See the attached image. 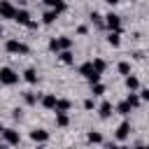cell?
<instances>
[{
	"mask_svg": "<svg viewBox=\"0 0 149 149\" xmlns=\"http://www.w3.org/2000/svg\"><path fill=\"white\" fill-rule=\"evenodd\" d=\"M65 149H72V147H65Z\"/></svg>",
	"mask_w": 149,
	"mask_h": 149,
	"instance_id": "74e56055",
	"label": "cell"
},
{
	"mask_svg": "<svg viewBox=\"0 0 149 149\" xmlns=\"http://www.w3.org/2000/svg\"><path fill=\"white\" fill-rule=\"evenodd\" d=\"M126 88H128L130 93H135V91L140 88V79H137L135 74H128V77H126Z\"/></svg>",
	"mask_w": 149,
	"mask_h": 149,
	"instance_id": "7c38bea8",
	"label": "cell"
},
{
	"mask_svg": "<svg viewBox=\"0 0 149 149\" xmlns=\"http://www.w3.org/2000/svg\"><path fill=\"white\" fill-rule=\"evenodd\" d=\"M14 21H16V23H21V26H26V28H28V26H30V21H33V19H30V14H28V9H23V7H21V9H16V16H14Z\"/></svg>",
	"mask_w": 149,
	"mask_h": 149,
	"instance_id": "52a82bcc",
	"label": "cell"
},
{
	"mask_svg": "<svg viewBox=\"0 0 149 149\" xmlns=\"http://www.w3.org/2000/svg\"><path fill=\"white\" fill-rule=\"evenodd\" d=\"M14 16H16V7H14L12 2L2 0V2H0V19H12V21H14Z\"/></svg>",
	"mask_w": 149,
	"mask_h": 149,
	"instance_id": "5b68a950",
	"label": "cell"
},
{
	"mask_svg": "<svg viewBox=\"0 0 149 149\" xmlns=\"http://www.w3.org/2000/svg\"><path fill=\"white\" fill-rule=\"evenodd\" d=\"M77 33H79V35H86V33H88V26H84V23L77 26Z\"/></svg>",
	"mask_w": 149,
	"mask_h": 149,
	"instance_id": "4dcf8cb0",
	"label": "cell"
},
{
	"mask_svg": "<svg viewBox=\"0 0 149 149\" xmlns=\"http://www.w3.org/2000/svg\"><path fill=\"white\" fill-rule=\"evenodd\" d=\"M86 140H88L91 144H100V142H102V135H100L98 130H91V133L86 135Z\"/></svg>",
	"mask_w": 149,
	"mask_h": 149,
	"instance_id": "603a6c76",
	"label": "cell"
},
{
	"mask_svg": "<svg viewBox=\"0 0 149 149\" xmlns=\"http://www.w3.org/2000/svg\"><path fill=\"white\" fill-rule=\"evenodd\" d=\"M93 107H95L93 98H86V100H84V109H93Z\"/></svg>",
	"mask_w": 149,
	"mask_h": 149,
	"instance_id": "f546056e",
	"label": "cell"
},
{
	"mask_svg": "<svg viewBox=\"0 0 149 149\" xmlns=\"http://www.w3.org/2000/svg\"><path fill=\"white\" fill-rule=\"evenodd\" d=\"M135 149H149V147H144V144H137V147H135Z\"/></svg>",
	"mask_w": 149,
	"mask_h": 149,
	"instance_id": "836d02e7",
	"label": "cell"
},
{
	"mask_svg": "<svg viewBox=\"0 0 149 149\" xmlns=\"http://www.w3.org/2000/svg\"><path fill=\"white\" fill-rule=\"evenodd\" d=\"M0 35H2V26H0Z\"/></svg>",
	"mask_w": 149,
	"mask_h": 149,
	"instance_id": "8d00e7d4",
	"label": "cell"
},
{
	"mask_svg": "<svg viewBox=\"0 0 149 149\" xmlns=\"http://www.w3.org/2000/svg\"><path fill=\"white\" fill-rule=\"evenodd\" d=\"M2 140H5V144H19V142H21V135H19V130H14V128H5Z\"/></svg>",
	"mask_w": 149,
	"mask_h": 149,
	"instance_id": "8992f818",
	"label": "cell"
},
{
	"mask_svg": "<svg viewBox=\"0 0 149 149\" xmlns=\"http://www.w3.org/2000/svg\"><path fill=\"white\" fill-rule=\"evenodd\" d=\"M105 28H109V33H119V28H121V16L114 14V12L105 14Z\"/></svg>",
	"mask_w": 149,
	"mask_h": 149,
	"instance_id": "3957f363",
	"label": "cell"
},
{
	"mask_svg": "<svg viewBox=\"0 0 149 149\" xmlns=\"http://www.w3.org/2000/svg\"><path fill=\"white\" fill-rule=\"evenodd\" d=\"M70 107H72V102H70L68 98H58V102H56V114H68Z\"/></svg>",
	"mask_w": 149,
	"mask_h": 149,
	"instance_id": "8fae6325",
	"label": "cell"
},
{
	"mask_svg": "<svg viewBox=\"0 0 149 149\" xmlns=\"http://www.w3.org/2000/svg\"><path fill=\"white\" fill-rule=\"evenodd\" d=\"M58 40V47H61V51H70L72 49V37H68V35H61V37H56Z\"/></svg>",
	"mask_w": 149,
	"mask_h": 149,
	"instance_id": "9a60e30c",
	"label": "cell"
},
{
	"mask_svg": "<svg viewBox=\"0 0 149 149\" xmlns=\"http://www.w3.org/2000/svg\"><path fill=\"white\" fill-rule=\"evenodd\" d=\"M140 98H142V100H149V88H142V91H140Z\"/></svg>",
	"mask_w": 149,
	"mask_h": 149,
	"instance_id": "1f68e13d",
	"label": "cell"
},
{
	"mask_svg": "<svg viewBox=\"0 0 149 149\" xmlns=\"http://www.w3.org/2000/svg\"><path fill=\"white\" fill-rule=\"evenodd\" d=\"M44 5H47L49 9H54L56 14H58V12H63V9H68V5H65V2H61V0H47Z\"/></svg>",
	"mask_w": 149,
	"mask_h": 149,
	"instance_id": "5bb4252c",
	"label": "cell"
},
{
	"mask_svg": "<svg viewBox=\"0 0 149 149\" xmlns=\"http://www.w3.org/2000/svg\"><path fill=\"white\" fill-rule=\"evenodd\" d=\"M49 49H51V51H56V54H61V47H58V40H56V37L49 42Z\"/></svg>",
	"mask_w": 149,
	"mask_h": 149,
	"instance_id": "f1b7e54d",
	"label": "cell"
},
{
	"mask_svg": "<svg viewBox=\"0 0 149 149\" xmlns=\"http://www.w3.org/2000/svg\"><path fill=\"white\" fill-rule=\"evenodd\" d=\"M91 63H93V70H95L98 74H102V72L107 70V61H105V58H93Z\"/></svg>",
	"mask_w": 149,
	"mask_h": 149,
	"instance_id": "2e32d148",
	"label": "cell"
},
{
	"mask_svg": "<svg viewBox=\"0 0 149 149\" xmlns=\"http://www.w3.org/2000/svg\"><path fill=\"white\" fill-rule=\"evenodd\" d=\"M107 42H109L112 47H119V44H121V35H119V33H109V35H107Z\"/></svg>",
	"mask_w": 149,
	"mask_h": 149,
	"instance_id": "484cf974",
	"label": "cell"
},
{
	"mask_svg": "<svg viewBox=\"0 0 149 149\" xmlns=\"http://www.w3.org/2000/svg\"><path fill=\"white\" fill-rule=\"evenodd\" d=\"M116 68H119V72H121V74H126V77L130 74V63H126V61H121V63H119Z\"/></svg>",
	"mask_w": 149,
	"mask_h": 149,
	"instance_id": "4316f807",
	"label": "cell"
},
{
	"mask_svg": "<svg viewBox=\"0 0 149 149\" xmlns=\"http://www.w3.org/2000/svg\"><path fill=\"white\" fill-rule=\"evenodd\" d=\"M37 98H40V95L33 93V91H26V93H23V102H26V105H37Z\"/></svg>",
	"mask_w": 149,
	"mask_h": 149,
	"instance_id": "ffe728a7",
	"label": "cell"
},
{
	"mask_svg": "<svg viewBox=\"0 0 149 149\" xmlns=\"http://www.w3.org/2000/svg\"><path fill=\"white\" fill-rule=\"evenodd\" d=\"M2 133H5V128H2V123H0V135H2Z\"/></svg>",
	"mask_w": 149,
	"mask_h": 149,
	"instance_id": "e575fe53",
	"label": "cell"
},
{
	"mask_svg": "<svg viewBox=\"0 0 149 149\" xmlns=\"http://www.w3.org/2000/svg\"><path fill=\"white\" fill-rule=\"evenodd\" d=\"M130 109H133V107H130L126 100H121V102L116 105V112H119V114H123V116H126V114H130Z\"/></svg>",
	"mask_w": 149,
	"mask_h": 149,
	"instance_id": "d4e9b609",
	"label": "cell"
},
{
	"mask_svg": "<svg viewBox=\"0 0 149 149\" xmlns=\"http://www.w3.org/2000/svg\"><path fill=\"white\" fill-rule=\"evenodd\" d=\"M5 49H7L9 54H28V51H30L28 44H23V42H19V40H7V42H5Z\"/></svg>",
	"mask_w": 149,
	"mask_h": 149,
	"instance_id": "277c9868",
	"label": "cell"
},
{
	"mask_svg": "<svg viewBox=\"0 0 149 149\" xmlns=\"http://www.w3.org/2000/svg\"><path fill=\"white\" fill-rule=\"evenodd\" d=\"M114 135H116V140H126V137L130 135V123H128V121H121Z\"/></svg>",
	"mask_w": 149,
	"mask_h": 149,
	"instance_id": "30bf717a",
	"label": "cell"
},
{
	"mask_svg": "<svg viewBox=\"0 0 149 149\" xmlns=\"http://www.w3.org/2000/svg\"><path fill=\"white\" fill-rule=\"evenodd\" d=\"M40 102H42L47 109H56V102H58V98H56V93H44V95L40 98Z\"/></svg>",
	"mask_w": 149,
	"mask_h": 149,
	"instance_id": "ba28073f",
	"label": "cell"
},
{
	"mask_svg": "<svg viewBox=\"0 0 149 149\" xmlns=\"http://www.w3.org/2000/svg\"><path fill=\"white\" fill-rule=\"evenodd\" d=\"M109 149H130V147H126V144H112Z\"/></svg>",
	"mask_w": 149,
	"mask_h": 149,
	"instance_id": "d6a6232c",
	"label": "cell"
},
{
	"mask_svg": "<svg viewBox=\"0 0 149 149\" xmlns=\"http://www.w3.org/2000/svg\"><path fill=\"white\" fill-rule=\"evenodd\" d=\"M79 74H81V77H86V79L91 81V86H93V84H100V74L93 70V63H91V61L79 65Z\"/></svg>",
	"mask_w": 149,
	"mask_h": 149,
	"instance_id": "6da1fadb",
	"label": "cell"
},
{
	"mask_svg": "<svg viewBox=\"0 0 149 149\" xmlns=\"http://www.w3.org/2000/svg\"><path fill=\"white\" fill-rule=\"evenodd\" d=\"M91 23L95 28H105V16H100L98 12H91Z\"/></svg>",
	"mask_w": 149,
	"mask_h": 149,
	"instance_id": "d6986e66",
	"label": "cell"
},
{
	"mask_svg": "<svg viewBox=\"0 0 149 149\" xmlns=\"http://www.w3.org/2000/svg\"><path fill=\"white\" fill-rule=\"evenodd\" d=\"M30 140H33V142H47V140H49V130L35 128V130H30Z\"/></svg>",
	"mask_w": 149,
	"mask_h": 149,
	"instance_id": "9c48e42d",
	"label": "cell"
},
{
	"mask_svg": "<svg viewBox=\"0 0 149 149\" xmlns=\"http://www.w3.org/2000/svg\"><path fill=\"white\" fill-rule=\"evenodd\" d=\"M98 114H100V119H107V116L112 114V102H109V100H102L100 107H98Z\"/></svg>",
	"mask_w": 149,
	"mask_h": 149,
	"instance_id": "4fadbf2b",
	"label": "cell"
},
{
	"mask_svg": "<svg viewBox=\"0 0 149 149\" xmlns=\"http://www.w3.org/2000/svg\"><path fill=\"white\" fill-rule=\"evenodd\" d=\"M0 149H5V144H2V142H0Z\"/></svg>",
	"mask_w": 149,
	"mask_h": 149,
	"instance_id": "d590c367",
	"label": "cell"
},
{
	"mask_svg": "<svg viewBox=\"0 0 149 149\" xmlns=\"http://www.w3.org/2000/svg\"><path fill=\"white\" fill-rule=\"evenodd\" d=\"M56 19H58V14H56L54 9H47V12L42 14V23H47V26H49V23H54Z\"/></svg>",
	"mask_w": 149,
	"mask_h": 149,
	"instance_id": "ac0fdd59",
	"label": "cell"
},
{
	"mask_svg": "<svg viewBox=\"0 0 149 149\" xmlns=\"http://www.w3.org/2000/svg\"><path fill=\"white\" fill-rule=\"evenodd\" d=\"M91 93H93V95H102V93H105V84H93V86H91Z\"/></svg>",
	"mask_w": 149,
	"mask_h": 149,
	"instance_id": "83f0119b",
	"label": "cell"
},
{
	"mask_svg": "<svg viewBox=\"0 0 149 149\" xmlns=\"http://www.w3.org/2000/svg\"><path fill=\"white\" fill-rule=\"evenodd\" d=\"M58 58H61V63H65V65H70V63L74 61L72 51H61V54H58Z\"/></svg>",
	"mask_w": 149,
	"mask_h": 149,
	"instance_id": "cb8c5ba5",
	"label": "cell"
},
{
	"mask_svg": "<svg viewBox=\"0 0 149 149\" xmlns=\"http://www.w3.org/2000/svg\"><path fill=\"white\" fill-rule=\"evenodd\" d=\"M23 79H26L28 84H37V70H35V68L23 70Z\"/></svg>",
	"mask_w": 149,
	"mask_h": 149,
	"instance_id": "e0dca14e",
	"label": "cell"
},
{
	"mask_svg": "<svg viewBox=\"0 0 149 149\" xmlns=\"http://www.w3.org/2000/svg\"><path fill=\"white\" fill-rule=\"evenodd\" d=\"M56 126L58 128H68L70 126V116L68 114H56Z\"/></svg>",
	"mask_w": 149,
	"mask_h": 149,
	"instance_id": "7402d4cb",
	"label": "cell"
},
{
	"mask_svg": "<svg viewBox=\"0 0 149 149\" xmlns=\"http://www.w3.org/2000/svg\"><path fill=\"white\" fill-rule=\"evenodd\" d=\"M19 81V74L12 70V68H0V84L5 86H14Z\"/></svg>",
	"mask_w": 149,
	"mask_h": 149,
	"instance_id": "7a4b0ae2",
	"label": "cell"
},
{
	"mask_svg": "<svg viewBox=\"0 0 149 149\" xmlns=\"http://www.w3.org/2000/svg\"><path fill=\"white\" fill-rule=\"evenodd\" d=\"M126 102L135 109V107H140V102H142V98L137 95V93H128V98H126Z\"/></svg>",
	"mask_w": 149,
	"mask_h": 149,
	"instance_id": "44dd1931",
	"label": "cell"
}]
</instances>
